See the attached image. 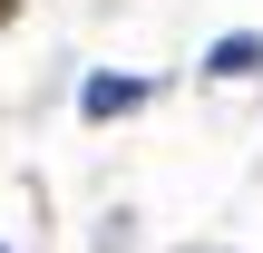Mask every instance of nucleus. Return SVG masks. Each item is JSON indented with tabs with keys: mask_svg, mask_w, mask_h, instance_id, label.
<instances>
[{
	"mask_svg": "<svg viewBox=\"0 0 263 253\" xmlns=\"http://www.w3.org/2000/svg\"><path fill=\"white\" fill-rule=\"evenodd\" d=\"M205 68H215V78H254V68H263V39H254V29H244V39H215Z\"/></svg>",
	"mask_w": 263,
	"mask_h": 253,
	"instance_id": "obj_2",
	"label": "nucleus"
},
{
	"mask_svg": "<svg viewBox=\"0 0 263 253\" xmlns=\"http://www.w3.org/2000/svg\"><path fill=\"white\" fill-rule=\"evenodd\" d=\"M146 107V78H88V117H127Z\"/></svg>",
	"mask_w": 263,
	"mask_h": 253,
	"instance_id": "obj_1",
	"label": "nucleus"
},
{
	"mask_svg": "<svg viewBox=\"0 0 263 253\" xmlns=\"http://www.w3.org/2000/svg\"><path fill=\"white\" fill-rule=\"evenodd\" d=\"M0 10H10V0H0Z\"/></svg>",
	"mask_w": 263,
	"mask_h": 253,
	"instance_id": "obj_3",
	"label": "nucleus"
}]
</instances>
